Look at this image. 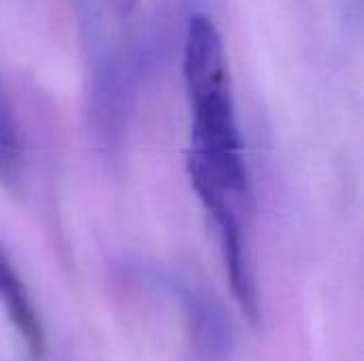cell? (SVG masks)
<instances>
[{
	"label": "cell",
	"mask_w": 364,
	"mask_h": 361,
	"mask_svg": "<svg viewBox=\"0 0 364 361\" xmlns=\"http://www.w3.org/2000/svg\"><path fill=\"white\" fill-rule=\"evenodd\" d=\"M183 81L190 104L188 174L215 228L250 223L254 196L224 40L205 13L188 21Z\"/></svg>",
	"instance_id": "6da1fadb"
},
{
	"label": "cell",
	"mask_w": 364,
	"mask_h": 361,
	"mask_svg": "<svg viewBox=\"0 0 364 361\" xmlns=\"http://www.w3.org/2000/svg\"><path fill=\"white\" fill-rule=\"evenodd\" d=\"M0 306L6 313L9 321L13 323L19 338L23 340L28 353L34 360L43 357L45 332H43L41 317L2 243H0Z\"/></svg>",
	"instance_id": "7a4b0ae2"
},
{
	"label": "cell",
	"mask_w": 364,
	"mask_h": 361,
	"mask_svg": "<svg viewBox=\"0 0 364 361\" xmlns=\"http://www.w3.org/2000/svg\"><path fill=\"white\" fill-rule=\"evenodd\" d=\"M179 298L186 304L200 353L209 360H222L230 349V332L224 315L190 287H179Z\"/></svg>",
	"instance_id": "3957f363"
},
{
	"label": "cell",
	"mask_w": 364,
	"mask_h": 361,
	"mask_svg": "<svg viewBox=\"0 0 364 361\" xmlns=\"http://www.w3.org/2000/svg\"><path fill=\"white\" fill-rule=\"evenodd\" d=\"M19 162H21V134L13 106L4 91V85L0 81V174L4 177L15 174L19 170Z\"/></svg>",
	"instance_id": "277c9868"
}]
</instances>
